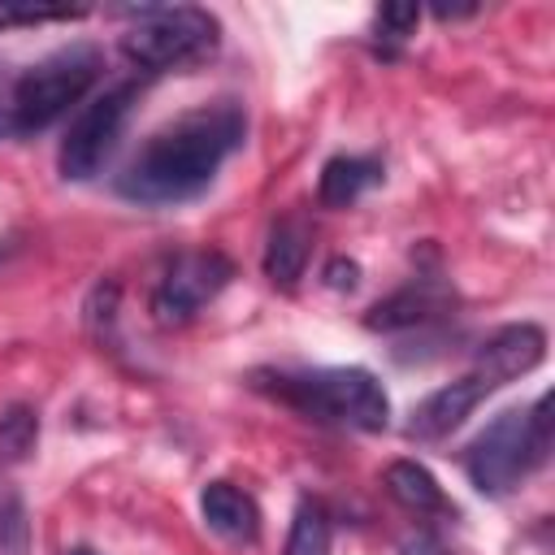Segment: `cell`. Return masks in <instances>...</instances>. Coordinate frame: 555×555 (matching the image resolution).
Segmentation results:
<instances>
[{
	"instance_id": "cell-11",
	"label": "cell",
	"mask_w": 555,
	"mask_h": 555,
	"mask_svg": "<svg viewBox=\"0 0 555 555\" xmlns=\"http://www.w3.org/2000/svg\"><path fill=\"white\" fill-rule=\"evenodd\" d=\"M386 494H390L403 512H412V516H447V512H451V503H447L438 477H434L425 464H416V460H395V464H386Z\"/></svg>"
},
{
	"instance_id": "cell-23",
	"label": "cell",
	"mask_w": 555,
	"mask_h": 555,
	"mask_svg": "<svg viewBox=\"0 0 555 555\" xmlns=\"http://www.w3.org/2000/svg\"><path fill=\"white\" fill-rule=\"evenodd\" d=\"M69 555H95V551H87V546H74V551H69Z\"/></svg>"
},
{
	"instance_id": "cell-12",
	"label": "cell",
	"mask_w": 555,
	"mask_h": 555,
	"mask_svg": "<svg viewBox=\"0 0 555 555\" xmlns=\"http://www.w3.org/2000/svg\"><path fill=\"white\" fill-rule=\"evenodd\" d=\"M442 308H447V291H438L429 278H421V282L395 291L390 299H382V304L364 317V325H369V330H408V325H421V321L438 317Z\"/></svg>"
},
{
	"instance_id": "cell-9",
	"label": "cell",
	"mask_w": 555,
	"mask_h": 555,
	"mask_svg": "<svg viewBox=\"0 0 555 555\" xmlns=\"http://www.w3.org/2000/svg\"><path fill=\"white\" fill-rule=\"evenodd\" d=\"M542 356H546V334H542L538 325L520 321V325H503L499 334H490V338L477 347L473 369L486 373L494 386H507L512 377L538 369Z\"/></svg>"
},
{
	"instance_id": "cell-15",
	"label": "cell",
	"mask_w": 555,
	"mask_h": 555,
	"mask_svg": "<svg viewBox=\"0 0 555 555\" xmlns=\"http://www.w3.org/2000/svg\"><path fill=\"white\" fill-rule=\"evenodd\" d=\"M39 447V412L26 403H13L0 412V468H13L22 460H30V451Z\"/></svg>"
},
{
	"instance_id": "cell-2",
	"label": "cell",
	"mask_w": 555,
	"mask_h": 555,
	"mask_svg": "<svg viewBox=\"0 0 555 555\" xmlns=\"http://www.w3.org/2000/svg\"><path fill=\"white\" fill-rule=\"evenodd\" d=\"M251 386L317 425L377 434L390 421V399L369 369H256Z\"/></svg>"
},
{
	"instance_id": "cell-14",
	"label": "cell",
	"mask_w": 555,
	"mask_h": 555,
	"mask_svg": "<svg viewBox=\"0 0 555 555\" xmlns=\"http://www.w3.org/2000/svg\"><path fill=\"white\" fill-rule=\"evenodd\" d=\"M373 182H382V165L369 156H330L317 182V195L325 208H347L356 204Z\"/></svg>"
},
{
	"instance_id": "cell-16",
	"label": "cell",
	"mask_w": 555,
	"mask_h": 555,
	"mask_svg": "<svg viewBox=\"0 0 555 555\" xmlns=\"http://www.w3.org/2000/svg\"><path fill=\"white\" fill-rule=\"evenodd\" d=\"M330 542H334V525H330L325 507L321 503H299L282 555H330Z\"/></svg>"
},
{
	"instance_id": "cell-5",
	"label": "cell",
	"mask_w": 555,
	"mask_h": 555,
	"mask_svg": "<svg viewBox=\"0 0 555 555\" xmlns=\"http://www.w3.org/2000/svg\"><path fill=\"white\" fill-rule=\"evenodd\" d=\"M100 65L104 61L95 43H65L22 69L13 91V134H39L56 117H65L69 104H78L95 87Z\"/></svg>"
},
{
	"instance_id": "cell-13",
	"label": "cell",
	"mask_w": 555,
	"mask_h": 555,
	"mask_svg": "<svg viewBox=\"0 0 555 555\" xmlns=\"http://www.w3.org/2000/svg\"><path fill=\"white\" fill-rule=\"evenodd\" d=\"M308 243H312V230L304 217H282L273 230H269V243H264V278L273 286H295L304 264H308Z\"/></svg>"
},
{
	"instance_id": "cell-7",
	"label": "cell",
	"mask_w": 555,
	"mask_h": 555,
	"mask_svg": "<svg viewBox=\"0 0 555 555\" xmlns=\"http://www.w3.org/2000/svg\"><path fill=\"white\" fill-rule=\"evenodd\" d=\"M230 278H234V264L221 251H182L152 291V317L160 325H182L204 304H212Z\"/></svg>"
},
{
	"instance_id": "cell-8",
	"label": "cell",
	"mask_w": 555,
	"mask_h": 555,
	"mask_svg": "<svg viewBox=\"0 0 555 555\" xmlns=\"http://www.w3.org/2000/svg\"><path fill=\"white\" fill-rule=\"evenodd\" d=\"M490 390H499V386H494L486 373H477V369H468L464 377L438 386L434 395H425V399L412 408V416H408V438H412V442H438V438H447L451 429H460V425L473 416V408H477Z\"/></svg>"
},
{
	"instance_id": "cell-18",
	"label": "cell",
	"mask_w": 555,
	"mask_h": 555,
	"mask_svg": "<svg viewBox=\"0 0 555 555\" xmlns=\"http://www.w3.org/2000/svg\"><path fill=\"white\" fill-rule=\"evenodd\" d=\"M87 4H30V0H0V26H35V22H69L82 17Z\"/></svg>"
},
{
	"instance_id": "cell-1",
	"label": "cell",
	"mask_w": 555,
	"mask_h": 555,
	"mask_svg": "<svg viewBox=\"0 0 555 555\" xmlns=\"http://www.w3.org/2000/svg\"><path fill=\"white\" fill-rule=\"evenodd\" d=\"M243 134H247V117L234 100L199 104L173 117L169 126H160L130 156V165L117 173V191L147 208L186 204L217 178L225 156L243 147Z\"/></svg>"
},
{
	"instance_id": "cell-6",
	"label": "cell",
	"mask_w": 555,
	"mask_h": 555,
	"mask_svg": "<svg viewBox=\"0 0 555 555\" xmlns=\"http://www.w3.org/2000/svg\"><path fill=\"white\" fill-rule=\"evenodd\" d=\"M130 104H134V82H117L108 87L104 95H95L65 130L61 139V152H56V165H61V178L69 182H87L104 169V160L113 156L121 130H126V117H130Z\"/></svg>"
},
{
	"instance_id": "cell-3",
	"label": "cell",
	"mask_w": 555,
	"mask_h": 555,
	"mask_svg": "<svg viewBox=\"0 0 555 555\" xmlns=\"http://www.w3.org/2000/svg\"><path fill=\"white\" fill-rule=\"evenodd\" d=\"M551 455V395H538L529 408H507L499 412L464 451L468 481L503 499L512 494L542 460Z\"/></svg>"
},
{
	"instance_id": "cell-19",
	"label": "cell",
	"mask_w": 555,
	"mask_h": 555,
	"mask_svg": "<svg viewBox=\"0 0 555 555\" xmlns=\"http://www.w3.org/2000/svg\"><path fill=\"white\" fill-rule=\"evenodd\" d=\"M416 22H421V9H416V4H382V9L373 13V30H377V39L386 43L382 52L390 56V52L416 30Z\"/></svg>"
},
{
	"instance_id": "cell-4",
	"label": "cell",
	"mask_w": 555,
	"mask_h": 555,
	"mask_svg": "<svg viewBox=\"0 0 555 555\" xmlns=\"http://www.w3.org/2000/svg\"><path fill=\"white\" fill-rule=\"evenodd\" d=\"M134 22L121 35V52L152 74L199 65L217 52V17L195 4H143L126 9Z\"/></svg>"
},
{
	"instance_id": "cell-17",
	"label": "cell",
	"mask_w": 555,
	"mask_h": 555,
	"mask_svg": "<svg viewBox=\"0 0 555 555\" xmlns=\"http://www.w3.org/2000/svg\"><path fill=\"white\" fill-rule=\"evenodd\" d=\"M0 555H30V520L13 490L0 494Z\"/></svg>"
},
{
	"instance_id": "cell-21",
	"label": "cell",
	"mask_w": 555,
	"mask_h": 555,
	"mask_svg": "<svg viewBox=\"0 0 555 555\" xmlns=\"http://www.w3.org/2000/svg\"><path fill=\"white\" fill-rule=\"evenodd\" d=\"M325 278H330V286H334V291H343V286L351 291V286H356V278H360V269H356V260H334V264L325 269Z\"/></svg>"
},
{
	"instance_id": "cell-10",
	"label": "cell",
	"mask_w": 555,
	"mask_h": 555,
	"mask_svg": "<svg viewBox=\"0 0 555 555\" xmlns=\"http://www.w3.org/2000/svg\"><path fill=\"white\" fill-rule=\"evenodd\" d=\"M199 512H204L208 529L221 533L225 542L247 546V542L260 538V507H256V499L247 490L230 486V481H208L199 490Z\"/></svg>"
},
{
	"instance_id": "cell-22",
	"label": "cell",
	"mask_w": 555,
	"mask_h": 555,
	"mask_svg": "<svg viewBox=\"0 0 555 555\" xmlns=\"http://www.w3.org/2000/svg\"><path fill=\"white\" fill-rule=\"evenodd\" d=\"M403 555H451L434 533H416V538H408L403 542Z\"/></svg>"
},
{
	"instance_id": "cell-20",
	"label": "cell",
	"mask_w": 555,
	"mask_h": 555,
	"mask_svg": "<svg viewBox=\"0 0 555 555\" xmlns=\"http://www.w3.org/2000/svg\"><path fill=\"white\" fill-rule=\"evenodd\" d=\"M13 91H17V74L0 61V139H13Z\"/></svg>"
}]
</instances>
